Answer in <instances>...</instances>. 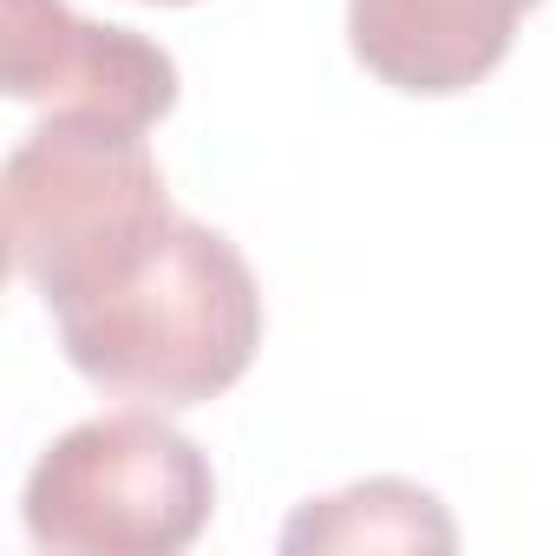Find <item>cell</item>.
Returning a JSON list of instances; mask_svg holds the SVG:
<instances>
[{"instance_id":"cell-1","label":"cell","mask_w":556,"mask_h":556,"mask_svg":"<svg viewBox=\"0 0 556 556\" xmlns=\"http://www.w3.org/2000/svg\"><path fill=\"white\" fill-rule=\"evenodd\" d=\"M53 328L92 387L177 413L210 406L249 374L262 348V289L223 229L170 216L99 282L53 302Z\"/></svg>"},{"instance_id":"cell-2","label":"cell","mask_w":556,"mask_h":556,"mask_svg":"<svg viewBox=\"0 0 556 556\" xmlns=\"http://www.w3.org/2000/svg\"><path fill=\"white\" fill-rule=\"evenodd\" d=\"M0 210L21 282H34L47 308L99 282L177 216L144 131L86 112H53L8 151Z\"/></svg>"},{"instance_id":"cell-3","label":"cell","mask_w":556,"mask_h":556,"mask_svg":"<svg viewBox=\"0 0 556 556\" xmlns=\"http://www.w3.org/2000/svg\"><path fill=\"white\" fill-rule=\"evenodd\" d=\"M216 471L157 406L60 432L27 471V536L53 556H177L210 530Z\"/></svg>"},{"instance_id":"cell-4","label":"cell","mask_w":556,"mask_h":556,"mask_svg":"<svg viewBox=\"0 0 556 556\" xmlns=\"http://www.w3.org/2000/svg\"><path fill=\"white\" fill-rule=\"evenodd\" d=\"M0 86L21 105L151 131L177 105V60L131 27L79 21L66 0H0Z\"/></svg>"},{"instance_id":"cell-5","label":"cell","mask_w":556,"mask_h":556,"mask_svg":"<svg viewBox=\"0 0 556 556\" xmlns=\"http://www.w3.org/2000/svg\"><path fill=\"white\" fill-rule=\"evenodd\" d=\"M536 0H348L354 60L413 99H452L491 79Z\"/></svg>"},{"instance_id":"cell-6","label":"cell","mask_w":556,"mask_h":556,"mask_svg":"<svg viewBox=\"0 0 556 556\" xmlns=\"http://www.w3.org/2000/svg\"><path fill=\"white\" fill-rule=\"evenodd\" d=\"M458 523L445 517V504L426 484L406 478H361L348 491L308 497L289 530L282 549H452Z\"/></svg>"},{"instance_id":"cell-7","label":"cell","mask_w":556,"mask_h":556,"mask_svg":"<svg viewBox=\"0 0 556 556\" xmlns=\"http://www.w3.org/2000/svg\"><path fill=\"white\" fill-rule=\"evenodd\" d=\"M151 8H190V0H151Z\"/></svg>"}]
</instances>
